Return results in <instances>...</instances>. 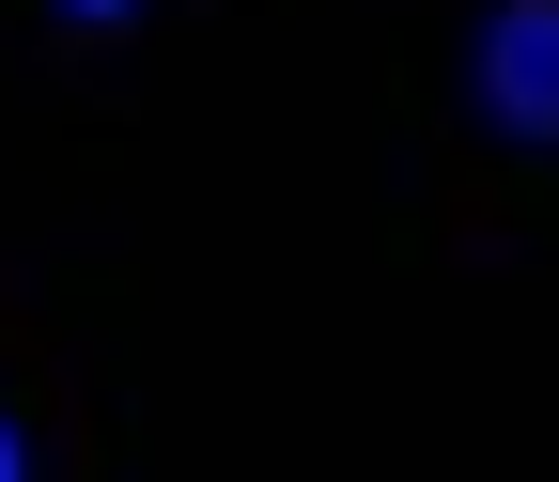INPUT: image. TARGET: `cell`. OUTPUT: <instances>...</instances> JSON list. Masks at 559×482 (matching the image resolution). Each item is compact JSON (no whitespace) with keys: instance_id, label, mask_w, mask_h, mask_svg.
<instances>
[{"instance_id":"cell-2","label":"cell","mask_w":559,"mask_h":482,"mask_svg":"<svg viewBox=\"0 0 559 482\" xmlns=\"http://www.w3.org/2000/svg\"><path fill=\"white\" fill-rule=\"evenodd\" d=\"M62 16H79V32H124V16H140V0H62Z\"/></svg>"},{"instance_id":"cell-1","label":"cell","mask_w":559,"mask_h":482,"mask_svg":"<svg viewBox=\"0 0 559 482\" xmlns=\"http://www.w3.org/2000/svg\"><path fill=\"white\" fill-rule=\"evenodd\" d=\"M466 94L498 141H559V0H498L466 47Z\"/></svg>"},{"instance_id":"cell-3","label":"cell","mask_w":559,"mask_h":482,"mask_svg":"<svg viewBox=\"0 0 559 482\" xmlns=\"http://www.w3.org/2000/svg\"><path fill=\"white\" fill-rule=\"evenodd\" d=\"M0 482H32V436H16V421H0Z\"/></svg>"}]
</instances>
